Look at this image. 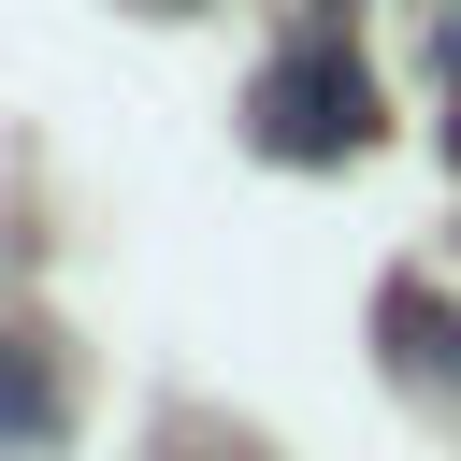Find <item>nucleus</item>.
<instances>
[{
  "label": "nucleus",
  "mask_w": 461,
  "mask_h": 461,
  "mask_svg": "<svg viewBox=\"0 0 461 461\" xmlns=\"http://www.w3.org/2000/svg\"><path fill=\"white\" fill-rule=\"evenodd\" d=\"M375 115H389V101H375V72H360V43H346L331 14L245 86V144H259V158H360Z\"/></svg>",
  "instance_id": "f257e3e1"
},
{
  "label": "nucleus",
  "mask_w": 461,
  "mask_h": 461,
  "mask_svg": "<svg viewBox=\"0 0 461 461\" xmlns=\"http://www.w3.org/2000/svg\"><path fill=\"white\" fill-rule=\"evenodd\" d=\"M0 432H14V447L58 432V375H43V346H0Z\"/></svg>",
  "instance_id": "f03ea898"
},
{
  "label": "nucleus",
  "mask_w": 461,
  "mask_h": 461,
  "mask_svg": "<svg viewBox=\"0 0 461 461\" xmlns=\"http://www.w3.org/2000/svg\"><path fill=\"white\" fill-rule=\"evenodd\" d=\"M447 158H461V86H447Z\"/></svg>",
  "instance_id": "7ed1b4c3"
},
{
  "label": "nucleus",
  "mask_w": 461,
  "mask_h": 461,
  "mask_svg": "<svg viewBox=\"0 0 461 461\" xmlns=\"http://www.w3.org/2000/svg\"><path fill=\"white\" fill-rule=\"evenodd\" d=\"M144 14H187V0H144Z\"/></svg>",
  "instance_id": "20e7f679"
}]
</instances>
